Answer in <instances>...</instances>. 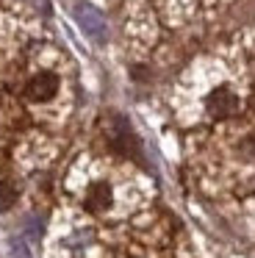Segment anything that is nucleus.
Listing matches in <instances>:
<instances>
[{
    "label": "nucleus",
    "mask_w": 255,
    "mask_h": 258,
    "mask_svg": "<svg viewBox=\"0 0 255 258\" xmlns=\"http://www.w3.org/2000/svg\"><path fill=\"white\" fill-rule=\"evenodd\" d=\"M11 252H14V258H31V252H28V247L22 244L20 239L11 241Z\"/></svg>",
    "instance_id": "obj_7"
},
{
    "label": "nucleus",
    "mask_w": 255,
    "mask_h": 258,
    "mask_svg": "<svg viewBox=\"0 0 255 258\" xmlns=\"http://www.w3.org/2000/svg\"><path fill=\"white\" fill-rule=\"evenodd\" d=\"M75 17H78V23H81V28L86 31V34L97 36V39L103 36L105 23H103V17H100V12H97V9L86 6V3H78V6H75Z\"/></svg>",
    "instance_id": "obj_5"
},
{
    "label": "nucleus",
    "mask_w": 255,
    "mask_h": 258,
    "mask_svg": "<svg viewBox=\"0 0 255 258\" xmlns=\"http://www.w3.org/2000/svg\"><path fill=\"white\" fill-rule=\"evenodd\" d=\"M111 145H114L119 153H125V156H133V153H136V147H139L133 131L128 128V122H125L122 117L116 119L114 125H111Z\"/></svg>",
    "instance_id": "obj_4"
},
{
    "label": "nucleus",
    "mask_w": 255,
    "mask_h": 258,
    "mask_svg": "<svg viewBox=\"0 0 255 258\" xmlns=\"http://www.w3.org/2000/svg\"><path fill=\"white\" fill-rule=\"evenodd\" d=\"M86 208L92 214H103V211H108L111 208V203H114V195H111V186L108 183H92L89 186V191H86Z\"/></svg>",
    "instance_id": "obj_3"
},
{
    "label": "nucleus",
    "mask_w": 255,
    "mask_h": 258,
    "mask_svg": "<svg viewBox=\"0 0 255 258\" xmlns=\"http://www.w3.org/2000/svg\"><path fill=\"white\" fill-rule=\"evenodd\" d=\"M238 111V97L233 95L230 89H225V86H219V89H214L208 95V114L214 119H225L230 117V114Z\"/></svg>",
    "instance_id": "obj_1"
},
{
    "label": "nucleus",
    "mask_w": 255,
    "mask_h": 258,
    "mask_svg": "<svg viewBox=\"0 0 255 258\" xmlns=\"http://www.w3.org/2000/svg\"><path fill=\"white\" fill-rule=\"evenodd\" d=\"M17 203V191L11 183H0V211H9Z\"/></svg>",
    "instance_id": "obj_6"
},
{
    "label": "nucleus",
    "mask_w": 255,
    "mask_h": 258,
    "mask_svg": "<svg viewBox=\"0 0 255 258\" xmlns=\"http://www.w3.org/2000/svg\"><path fill=\"white\" fill-rule=\"evenodd\" d=\"M55 92H58V78H55L53 73H39L28 81L25 95L31 97L33 103H44V100H50Z\"/></svg>",
    "instance_id": "obj_2"
}]
</instances>
